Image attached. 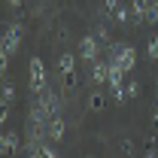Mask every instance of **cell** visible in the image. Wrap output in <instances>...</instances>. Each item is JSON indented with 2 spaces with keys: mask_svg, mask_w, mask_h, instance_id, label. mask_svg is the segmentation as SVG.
<instances>
[{
  "mask_svg": "<svg viewBox=\"0 0 158 158\" xmlns=\"http://www.w3.org/2000/svg\"><path fill=\"white\" fill-rule=\"evenodd\" d=\"M103 3H106V9H110V12H116V9H118V0H103Z\"/></svg>",
  "mask_w": 158,
  "mask_h": 158,
  "instance_id": "obj_14",
  "label": "cell"
},
{
  "mask_svg": "<svg viewBox=\"0 0 158 158\" xmlns=\"http://www.w3.org/2000/svg\"><path fill=\"white\" fill-rule=\"evenodd\" d=\"M0 152H3V155L19 152V137H15V134H3V137H0Z\"/></svg>",
  "mask_w": 158,
  "mask_h": 158,
  "instance_id": "obj_7",
  "label": "cell"
},
{
  "mask_svg": "<svg viewBox=\"0 0 158 158\" xmlns=\"http://www.w3.org/2000/svg\"><path fill=\"white\" fill-rule=\"evenodd\" d=\"M58 70L64 73V76H70V73L76 70V55H73V52H64V55L58 58Z\"/></svg>",
  "mask_w": 158,
  "mask_h": 158,
  "instance_id": "obj_6",
  "label": "cell"
},
{
  "mask_svg": "<svg viewBox=\"0 0 158 158\" xmlns=\"http://www.w3.org/2000/svg\"><path fill=\"white\" fill-rule=\"evenodd\" d=\"M152 122H155V128H158V106H155V113H152Z\"/></svg>",
  "mask_w": 158,
  "mask_h": 158,
  "instance_id": "obj_16",
  "label": "cell"
},
{
  "mask_svg": "<svg viewBox=\"0 0 158 158\" xmlns=\"http://www.w3.org/2000/svg\"><path fill=\"white\" fill-rule=\"evenodd\" d=\"M91 79L94 82H110V61H100V58H94L91 61Z\"/></svg>",
  "mask_w": 158,
  "mask_h": 158,
  "instance_id": "obj_3",
  "label": "cell"
},
{
  "mask_svg": "<svg viewBox=\"0 0 158 158\" xmlns=\"http://www.w3.org/2000/svg\"><path fill=\"white\" fill-rule=\"evenodd\" d=\"M12 100H15V88H12V82H6V85H3V100H0V103H3V106H12Z\"/></svg>",
  "mask_w": 158,
  "mask_h": 158,
  "instance_id": "obj_8",
  "label": "cell"
},
{
  "mask_svg": "<svg viewBox=\"0 0 158 158\" xmlns=\"http://www.w3.org/2000/svg\"><path fill=\"white\" fill-rule=\"evenodd\" d=\"M116 19L122 21V24H125V21L131 19V12H128V9H125V6H118V9H116Z\"/></svg>",
  "mask_w": 158,
  "mask_h": 158,
  "instance_id": "obj_12",
  "label": "cell"
},
{
  "mask_svg": "<svg viewBox=\"0 0 158 158\" xmlns=\"http://www.w3.org/2000/svg\"><path fill=\"white\" fill-rule=\"evenodd\" d=\"M146 55H149L152 61L158 58V40H149V46H146Z\"/></svg>",
  "mask_w": 158,
  "mask_h": 158,
  "instance_id": "obj_10",
  "label": "cell"
},
{
  "mask_svg": "<svg viewBox=\"0 0 158 158\" xmlns=\"http://www.w3.org/2000/svg\"><path fill=\"white\" fill-rule=\"evenodd\" d=\"M98 43H100V37H82V46H79L82 61H94L98 58Z\"/></svg>",
  "mask_w": 158,
  "mask_h": 158,
  "instance_id": "obj_4",
  "label": "cell"
},
{
  "mask_svg": "<svg viewBox=\"0 0 158 158\" xmlns=\"http://www.w3.org/2000/svg\"><path fill=\"white\" fill-rule=\"evenodd\" d=\"M46 131H49V140H52V143H58V140L64 137V118L52 116L49 122H46Z\"/></svg>",
  "mask_w": 158,
  "mask_h": 158,
  "instance_id": "obj_5",
  "label": "cell"
},
{
  "mask_svg": "<svg viewBox=\"0 0 158 158\" xmlns=\"http://www.w3.org/2000/svg\"><path fill=\"white\" fill-rule=\"evenodd\" d=\"M19 46H21V24H9L3 31V40H0V70L3 73L9 67V58L19 52Z\"/></svg>",
  "mask_w": 158,
  "mask_h": 158,
  "instance_id": "obj_1",
  "label": "cell"
},
{
  "mask_svg": "<svg viewBox=\"0 0 158 158\" xmlns=\"http://www.w3.org/2000/svg\"><path fill=\"white\" fill-rule=\"evenodd\" d=\"M6 3H9V6H21L24 0H6Z\"/></svg>",
  "mask_w": 158,
  "mask_h": 158,
  "instance_id": "obj_15",
  "label": "cell"
},
{
  "mask_svg": "<svg viewBox=\"0 0 158 158\" xmlns=\"http://www.w3.org/2000/svg\"><path fill=\"white\" fill-rule=\"evenodd\" d=\"M27 73H31V91L34 94H43L46 91V64H43V58H31V64H27Z\"/></svg>",
  "mask_w": 158,
  "mask_h": 158,
  "instance_id": "obj_2",
  "label": "cell"
},
{
  "mask_svg": "<svg viewBox=\"0 0 158 158\" xmlns=\"http://www.w3.org/2000/svg\"><path fill=\"white\" fill-rule=\"evenodd\" d=\"M91 106H94V110H100V106H103V98H100V94H94V98H91Z\"/></svg>",
  "mask_w": 158,
  "mask_h": 158,
  "instance_id": "obj_13",
  "label": "cell"
},
{
  "mask_svg": "<svg viewBox=\"0 0 158 158\" xmlns=\"http://www.w3.org/2000/svg\"><path fill=\"white\" fill-rule=\"evenodd\" d=\"M40 155H49V158H58V149H52L49 143H43V149H40Z\"/></svg>",
  "mask_w": 158,
  "mask_h": 158,
  "instance_id": "obj_11",
  "label": "cell"
},
{
  "mask_svg": "<svg viewBox=\"0 0 158 158\" xmlns=\"http://www.w3.org/2000/svg\"><path fill=\"white\" fill-rule=\"evenodd\" d=\"M137 94H140V82H134V79L125 82V98H137Z\"/></svg>",
  "mask_w": 158,
  "mask_h": 158,
  "instance_id": "obj_9",
  "label": "cell"
}]
</instances>
